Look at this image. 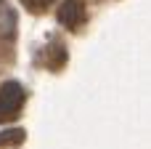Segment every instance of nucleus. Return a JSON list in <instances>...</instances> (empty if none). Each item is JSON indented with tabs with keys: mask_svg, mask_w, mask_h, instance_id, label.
<instances>
[{
	"mask_svg": "<svg viewBox=\"0 0 151 149\" xmlns=\"http://www.w3.org/2000/svg\"><path fill=\"white\" fill-rule=\"evenodd\" d=\"M24 99H27V91L21 83H5L0 88V123H8L13 117L21 115V107H24Z\"/></svg>",
	"mask_w": 151,
	"mask_h": 149,
	"instance_id": "1",
	"label": "nucleus"
},
{
	"mask_svg": "<svg viewBox=\"0 0 151 149\" xmlns=\"http://www.w3.org/2000/svg\"><path fill=\"white\" fill-rule=\"evenodd\" d=\"M13 37H16V16L5 5V0H0V59H3V53L11 56Z\"/></svg>",
	"mask_w": 151,
	"mask_h": 149,
	"instance_id": "2",
	"label": "nucleus"
},
{
	"mask_svg": "<svg viewBox=\"0 0 151 149\" xmlns=\"http://www.w3.org/2000/svg\"><path fill=\"white\" fill-rule=\"evenodd\" d=\"M58 21L66 27V29H77L82 21H85V8L80 0H64L58 5Z\"/></svg>",
	"mask_w": 151,
	"mask_h": 149,
	"instance_id": "3",
	"label": "nucleus"
},
{
	"mask_svg": "<svg viewBox=\"0 0 151 149\" xmlns=\"http://www.w3.org/2000/svg\"><path fill=\"white\" fill-rule=\"evenodd\" d=\"M24 139V133L19 131V128H11L8 133H0V147H5V144H19Z\"/></svg>",
	"mask_w": 151,
	"mask_h": 149,
	"instance_id": "4",
	"label": "nucleus"
},
{
	"mask_svg": "<svg viewBox=\"0 0 151 149\" xmlns=\"http://www.w3.org/2000/svg\"><path fill=\"white\" fill-rule=\"evenodd\" d=\"M50 3H53V0H24V5H27L29 11H45Z\"/></svg>",
	"mask_w": 151,
	"mask_h": 149,
	"instance_id": "5",
	"label": "nucleus"
}]
</instances>
